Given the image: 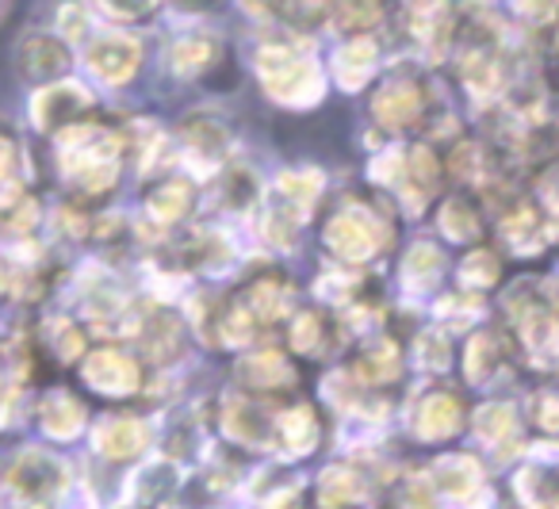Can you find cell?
I'll return each mask as SVG.
<instances>
[{
    "mask_svg": "<svg viewBox=\"0 0 559 509\" xmlns=\"http://www.w3.org/2000/svg\"><path fill=\"white\" fill-rule=\"evenodd\" d=\"M58 165L81 192H108L119 177V139L96 123H78L58 134Z\"/></svg>",
    "mask_w": 559,
    "mask_h": 509,
    "instance_id": "6da1fadb",
    "label": "cell"
},
{
    "mask_svg": "<svg viewBox=\"0 0 559 509\" xmlns=\"http://www.w3.org/2000/svg\"><path fill=\"white\" fill-rule=\"evenodd\" d=\"M261 85L284 104H314L322 96V78L304 55L288 47H264L257 55Z\"/></svg>",
    "mask_w": 559,
    "mask_h": 509,
    "instance_id": "7a4b0ae2",
    "label": "cell"
},
{
    "mask_svg": "<svg viewBox=\"0 0 559 509\" xmlns=\"http://www.w3.org/2000/svg\"><path fill=\"white\" fill-rule=\"evenodd\" d=\"M9 486L16 490L20 501H27L32 509H43V506H50V501L62 498L66 467L58 460H50L47 452H35V448H27V452H20L16 463H12Z\"/></svg>",
    "mask_w": 559,
    "mask_h": 509,
    "instance_id": "3957f363",
    "label": "cell"
},
{
    "mask_svg": "<svg viewBox=\"0 0 559 509\" xmlns=\"http://www.w3.org/2000/svg\"><path fill=\"white\" fill-rule=\"evenodd\" d=\"M93 108V96H88L85 85L78 81H62V85H43L39 93L32 96V123L47 134H62L70 127H78L81 119Z\"/></svg>",
    "mask_w": 559,
    "mask_h": 509,
    "instance_id": "277c9868",
    "label": "cell"
},
{
    "mask_svg": "<svg viewBox=\"0 0 559 509\" xmlns=\"http://www.w3.org/2000/svg\"><path fill=\"white\" fill-rule=\"evenodd\" d=\"M16 70L32 85H55L70 70V47L55 32H27L16 43Z\"/></svg>",
    "mask_w": 559,
    "mask_h": 509,
    "instance_id": "5b68a950",
    "label": "cell"
},
{
    "mask_svg": "<svg viewBox=\"0 0 559 509\" xmlns=\"http://www.w3.org/2000/svg\"><path fill=\"white\" fill-rule=\"evenodd\" d=\"M142 62V47L123 32H104L88 39L85 66L104 81V85H127Z\"/></svg>",
    "mask_w": 559,
    "mask_h": 509,
    "instance_id": "8992f818",
    "label": "cell"
},
{
    "mask_svg": "<svg viewBox=\"0 0 559 509\" xmlns=\"http://www.w3.org/2000/svg\"><path fill=\"white\" fill-rule=\"evenodd\" d=\"M81 379H85L96 394H111V399L134 394L142 383L139 364H134L131 356L116 353V348H100V353L88 356V360L81 364Z\"/></svg>",
    "mask_w": 559,
    "mask_h": 509,
    "instance_id": "52a82bcc",
    "label": "cell"
},
{
    "mask_svg": "<svg viewBox=\"0 0 559 509\" xmlns=\"http://www.w3.org/2000/svg\"><path fill=\"white\" fill-rule=\"evenodd\" d=\"M326 246L345 261H365L376 253V223L365 211H342L337 218H330Z\"/></svg>",
    "mask_w": 559,
    "mask_h": 509,
    "instance_id": "ba28073f",
    "label": "cell"
},
{
    "mask_svg": "<svg viewBox=\"0 0 559 509\" xmlns=\"http://www.w3.org/2000/svg\"><path fill=\"white\" fill-rule=\"evenodd\" d=\"M521 338L540 368H559V322L548 307H533L521 315Z\"/></svg>",
    "mask_w": 559,
    "mask_h": 509,
    "instance_id": "9c48e42d",
    "label": "cell"
},
{
    "mask_svg": "<svg viewBox=\"0 0 559 509\" xmlns=\"http://www.w3.org/2000/svg\"><path fill=\"white\" fill-rule=\"evenodd\" d=\"M39 425L47 437L73 440L81 429H85V406H81L73 394L50 391V394H43V402H39Z\"/></svg>",
    "mask_w": 559,
    "mask_h": 509,
    "instance_id": "30bf717a",
    "label": "cell"
},
{
    "mask_svg": "<svg viewBox=\"0 0 559 509\" xmlns=\"http://www.w3.org/2000/svg\"><path fill=\"white\" fill-rule=\"evenodd\" d=\"M146 445H150L146 425L131 422V417H116V422H104L96 429V452L104 460H134Z\"/></svg>",
    "mask_w": 559,
    "mask_h": 509,
    "instance_id": "8fae6325",
    "label": "cell"
},
{
    "mask_svg": "<svg viewBox=\"0 0 559 509\" xmlns=\"http://www.w3.org/2000/svg\"><path fill=\"white\" fill-rule=\"evenodd\" d=\"M372 111H376V119H380L383 127H406V123H414V119H418L421 93L414 85H391V88H383V93L376 96Z\"/></svg>",
    "mask_w": 559,
    "mask_h": 509,
    "instance_id": "7c38bea8",
    "label": "cell"
},
{
    "mask_svg": "<svg viewBox=\"0 0 559 509\" xmlns=\"http://www.w3.org/2000/svg\"><path fill=\"white\" fill-rule=\"evenodd\" d=\"M460 429V402L452 394H429L418 410V433L426 440L452 437Z\"/></svg>",
    "mask_w": 559,
    "mask_h": 509,
    "instance_id": "4fadbf2b",
    "label": "cell"
},
{
    "mask_svg": "<svg viewBox=\"0 0 559 509\" xmlns=\"http://www.w3.org/2000/svg\"><path fill=\"white\" fill-rule=\"evenodd\" d=\"M433 483L449 498H472V494H479V467L464 455H449V460L437 463Z\"/></svg>",
    "mask_w": 559,
    "mask_h": 509,
    "instance_id": "5bb4252c",
    "label": "cell"
},
{
    "mask_svg": "<svg viewBox=\"0 0 559 509\" xmlns=\"http://www.w3.org/2000/svg\"><path fill=\"white\" fill-rule=\"evenodd\" d=\"M372 73H376V47L368 39H353L349 47L337 55V81H342L349 93L368 85Z\"/></svg>",
    "mask_w": 559,
    "mask_h": 509,
    "instance_id": "9a60e30c",
    "label": "cell"
},
{
    "mask_svg": "<svg viewBox=\"0 0 559 509\" xmlns=\"http://www.w3.org/2000/svg\"><path fill=\"white\" fill-rule=\"evenodd\" d=\"M383 20L380 0H334V24L345 35H360Z\"/></svg>",
    "mask_w": 559,
    "mask_h": 509,
    "instance_id": "2e32d148",
    "label": "cell"
},
{
    "mask_svg": "<svg viewBox=\"0 0 559 509\" xmlns=\"http://www.w3.org/2000/svg\"><path fill=\"white\" fill-rule=\"evenodd\" d=\"M498 62H495V55L490 50H483V47H472L464 55V85L472 88V93H479V96H490L498 88Z\"/></svg>",
    "mask_w": 559,
    "mask_h": 509,
    "instance_id": "e0dca14e",
    "label": "cell"
},
{
    "mask_svg": "<svg viewBox=\"0 0 559 509\" xmlns=\"http://www.w3.org/2000/svg\"><path fill=\"white\" fill-rule=\"evenodd\" d=\"M241 376H246L253 387H284L292 379V368L280 353H261V356H249V360L241 364Z\"/></svg>",
    "mask_w": 559,
    "mask_h": 509,
    "instance_id": "ac0fdd59",
    "label": "cell"
},
{
    "mask_svg": "<svg viewBox=\"0 0 559 509\" xmlns=\"http://www.w3.org/2000/svg\"><path fill=\"white\" fill-rule=\"evenodd\" d=\"M280 425H284V440H288L292 452H311L319 445V422H314V414L307 406L288 410L280 417Z\"/></svg>",
    "mask_w": 559,
    "mask_h": 509,
    "instance_id": "d6986e66",
    "label": "cell"
},
{
    "mask_svg": "<svg viewBox=\"0 0 559 509\" xmlns=\"http://www.w3.org/2000/svg\"><path fill=\"white\" fill-rule=\"evenodd\" d=\"M188 203H192V188H188L185 180H169V185H162L150 196V215H154L157 223H173V218L185 215Z\"/></svg>",
    "mask_w": 559,
    "mask_h": 509,
    "instance_id": "ffe728a7",
    "label": "cell"
},
{
    "mask_svg": "<svg viewBox=\"0 0 559 509\" xmlns=\"http://www.w3.org/2000/svg\"><path fill=\"white\" fill-rule=\"evenodd\" d=\"M215 43L203 39V35H192V39H180L173 47V70L177 73H200L215 62Z\"/></svg>",
    "mask_w": 559,
    "mask_h": 509,
    "instance_id": "44dd1931",
    "label": "cell"
},
{
    "mask_svg": "<svg viewBox=\"0 0 559 509\" xmlns=\"http://www.w3.org/2000/svg\"><path fill=\"white\" fill-rule=\"evenodd\" d=\"M441 230L449 234L452 241H472L479 238V218H475L472 203L467 200H449L441 208Z\"/></svg>",
    "mask_w": 559,
    "mask_h": 509,
    "instance_id": "7402d4cb",
    "label": "cell"
},
{
    "mask_svg": "<svg viewBox=\"0 0 559 509\" xmlns=\"http://www.w3.org/2000/svg\"><path fill=\"white\" fill-rule=\"evenodd\" d=\"M403 272H406V284L429 287L437 276H441V253H437L433 246H414L403 261Z\"/></svg>",
    "mask_w": 559,
    "mask_h": 509,
    "instance_id": "603a6c76",
    "label": "cell"
},
{
    "mask_svg": "<svg viewBox=\"0 0 559 509\" xmlns=\"http://www.w3.org/2000/svg\"><path fill=\"white\" fill-rule=\"evenodd\" d=\"M246 9L253 12H276V16L292 20V24H311L322 12V0H246Z\"/></svg>",
    "mask_w": 559,
    "mask_h": 509,
    "instance_id": "cb8c5ba5",
    "label": "cell"
},
{
    "mask_svg": "<svg viewBox=\"0 0 559 509\" xmlns=\"http://www.w3.org/2000/svg\"><path fill=\"white\" fill-rule=\"evenodd\" d=\"M47 345L55 348L58 360H78L85 353V333L70 318H55V322H47Z\"/></svg>",
    "mask_w": 559,
    "mask_h": 509,
    "instance_id": "d4e9b609",
    "label": "cell"
},
{
    "mask_svg": "<svg viewBox=\"0 0 559 509\" xmlns=\"http://www.w3.org/2000/svg\"><path fill=\"white\" fill-rule=\"evenodd\" d=\"M498 368V345L490 333H479V338H472V345H467V379H475V383H483V379H490V371Z\"/></svg>",
    "mask_w": 559,
    "mask_h": 509,
    "instance_id": "484cf974",
    "label": "cell"
},
{
    "mask_svg": "<svg viewBox=\"0 0 559 509\" xmlns=\"http://www.w3.org/2000/svg\"><path fill=\"white\" fill-rule=\"evenodd\" d=\"M226 433L238 440H261V414L249 402H230L226 406Z\"/></svg>",
    "mask_w": 559,
    "mask_h": 509,
    "instance_id": "4316f807",
    "label": "cell"
},
{
    "mask_svg": "<svg viewBox=\"0 0 559 509\" xmlns=\"http://www.w3.org/2000/svg\"><path fill=\"white\" fill-rule=\"evenodd\" d=\"M249 303H253V315L261 318H276L284 315V307H288V292H284V284H276V280H261V284L249 292Z\"/></svg>",
    "mask_w": 559,
    "mask_h": 509,
    "instance_id": "83f0119b",
    "label": "cell"
},
{
    "mask_svg": "<svg viewBox=\"0 0 559 509\" xmlns=\"http://www.w3.org/2000/svg\"><path fill=\"white\" fill-rule=\"evenodd\" d=\"M475 429H479V437L487 440H502L513 433V410L502 406V402H490V406H483L479 414H475Z\"/></svg>",
    "mask_w": 559,
    "mask_h": 509,
    "instance_id": "f1b7e54d",
    "label": "cell"
},
{
    "mask_svg": "<svg viewBox=\"0 0 559 509\" xmlns=\"http://www.w3.org/2000/svg\"><path fill=\"white\" fill-rule=\"evenodd\" d=\"M506 238H510L513 249H521V253H528V249H540V230H536V218L533 211H513L510 218H506Z\"/></svg>",
    "mask_w": 559,
    "mask_h": 509,
    "instance_id": "f546056e",
    "label": "cell"
},
{
    "mask_svg": "<svg viewBox=\"0 0 559 509\" xmlns=\"http://www.w3.org/2000/svg\"><path fill=\"white\" fill-rule=\"evenodd\" d=\"M55 35L70 47V43H81L88 35V12L81 9L78 0H70V4H62L55 16Z\"/></svg>",
    "mask_w": 559,
    "mask_h": 509,
    "instance_id": "4dcf8cb0",
    "label": "cell"
},
{
    "mask_svg": "<svg viewBox=\"0 0 559 509\" xmlns=\"http://www.w3.org/2000/svg\"><path fill=\"white\" fill-rule=\"evenodd\" d=\"M353 498H360V483L349 471L334 467L322 475V501H326V506H342V501H353Z\"/></svg>",
    "mask_w": 559,
    "mask_h": 509,
    "instance_id": "1f68e13d",
    "label": "cell"
},
{
    "mask_svg": "<svg viewBox=\"0 0 559 509\" xmlns=\"http://www.w3.org/2000/svg\"><path fill=\"white\" fill-rule=\"evenodd\" d=\"M495 280H498V257L495 253H483V249H475V253L464 261V284L490 287Z\"/></svg>",
    "mask_w": 559,
    "mask_h": 509,
    "instance_id": "d6a6232c",
    "label": "cell"
},
{
    "mask_svg": "<svg viewBox=\"0 0 559 509\" xmlns=\"http://www.w3.org/2000/svg\"><path fill=\"white\" fill-rule=\"evenodd\" d=\"M284 185V196H292V200H299V208H311L314 200H319V192H322V177L319 173H304V177H284L280 180Z\"/></svg>",
    "mask_w": 559,
    "mask_h": 509,
    "instance_id": "836d02e7",
    "label": "cell"
},
{
    "mask_svg": "<svg viewBox=\"0 0 559 509\" xmlns=\"http://www.w3.org/2000/svg\"><path fill=\"white\" fill-rule=\"evenodd\" d=\"M292 345H296L299 353H319V345H322V322H319V315H304V318H299Z\"/></svg>",
    "mask_w": 559,
    "mask_h": 509,
    "instance_id": "e575fe53",
    "label": "cell"
},
{
    "mask_svg": "<svg viewBox=\"0 0 559 509\" xmlns=\"http://www.w3.org/2000/svg\"><path fill=\"white\" fill-rule=\"evenodd\" d=\"M20 185V150L9 134H0V188Z\"/></svg>",
    "mask_w": 559,
    "mask_h": 509,
    "instance_id": "d590c367",
    "label": "cell"
},
{
    "mask_svg": "<svg viewBox=\"0 0 559 509\" xmlns=\"http://www.w3.org/2000/svg\"><path fill=\"white\" fill-rule=\"evenodd\" d=\"M100 9L116 20H139L154 9V0H100Z\"/></svg>",
    "mask_w": 559,
    "mask_h": 509,
    "instance_id": "8d00e7d4",
    "label": "cell"
},
{
    "mask_svg": "<svg viewBox=\"0 0 559 509\" xmlns=\"http://www.w3.org/2000/svg\"><path fill=\"white\" fill-rule=\"evenodd\" d=\"M418 360L426 364V368H444V360H449V348H444V341L437 338V333H426L421 338V348H418Z\"/></svg>",
    "mask_w": 559,
    "mask_h": 509,
    "instance_id": "74e56055",
    "label": "cell"
},
{
    "mask_svg": "<svg viewBox=\"0 0 559 509\" xmlns=\"http://www.w3.org/2000/svg\"><path fill=\"white\" fill-rule=\"evenodd\" d=\"M513 4H518L521 16L536 20V24H540V20H551L559 12V0H513Z\"/></svg>",
    "mask_w": 559,
    "mask_h": 509,
    "instance_id": "f35d334b",
    "label": "cell"
}]
</instances>
